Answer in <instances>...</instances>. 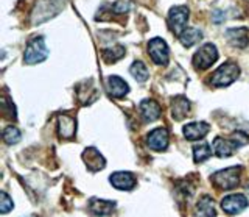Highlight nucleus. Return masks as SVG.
<instances>
[{
    "label": "nucleus",
    "mask_w": 249,
    "mask_h": 217,
    "mask_svg": "<svg viewBox=\"0 0 249 217\" xmlns=\"http://www.w3.org/2000/svg\"><path fill=\"white\" fill-rule=\"evenodd\" d=\"M248 142H249V138L245 133H241V131H237V133H233L229 139L215 138L213 150L216 153V157L228 158L233 152H235V149H238V147H241V145H246Z\"/></svg>",
    "instance_id": "1"
},
{
    "label": "nucleus",
    "mask_w": 249,
    "mask_h": 217,
    "mask_svg": "<svg viewBox=\"0 0 249 217\" xmlns=\"http://www.w3.org/2000/svg\"><path fill=\"white\" fill-rule=\"evenodd\" d=\"M240 174H241V167L240 166H233V167L218 170V172L213 174V177H212V183L220 189L231 191V189L237 188V186H238Z\"/></svg>",
    "instance_id": "2"
},
{
    "label": "nucleus",
    "mask_w": 249,
    "mask_h": 217,
    "mask_svg": "<svg viewBox=\"0 0 249 217\" xmlns=\"http://www.w3.org/2000/svg\"><path fill=\"white\" fill-rule=\"evenodd\" d=\"M240 75V67L235 63H224L213 72L212 79H210V84L216 88L229 86L233 83Z\"/></svg>",
    "instance_id": "3"
},
{
    "label": "nucleus",
    "mask_w": 249,
    "mask_h": 217,
    "mask_svg": "<svg viewBox=\"0 0 249 217\" xmlns=\"http://www.w3.org/2000/svg\"><path fill=\"white\" fill-rule=\"evenodd\" d=\"M47 57H49V49H47L44 38L37 36V38H33V39L27 44L23 61H25L27 64H37V63H42Z\"/></svg>",
    "instance_id": "4"
},
{
    "label": "nucleus",
    "mask_w": 249,
    "mask_h": 217,
    "mask_svg": "<svg viewBox=\"0 0 249 217\" xmlns=\"http://www.w3.org/2000/svg\"><path fill=\"white\" fill-rule=\"evenodd\" d=\"M218 59V50L213 44H204L193 55V66L196 71H206Z\"/></svg>",
    "instance_id": "5"
},
{
    "label": "nucleus",
    "mask_w": 249,
    "mask_h": 217,
    "mask_svg": "<svg viewBox=\"0 0 249 217\" xmlns=\"http://www.w3.org/2000/svg\"><path fill=\"white\" fill-rule=\"evenodd\" d=\"M189 20V8L187 6H175L168 13V25L175 35H181L185 30V24Z\"/></svg>",
    "instance_id": "6"
},
{
    "label": "nucleus",
    "mask_w": 249,
    "mask_h": 217,
    "mask_svg": "<svg viewBox=\"0 0 249 217\" xmlns=\"http://www.w3.org/2000/svg\"><path fill=\"white\" fill-rule=\"evenodd\" d=\"M148 53H150L151 59L156 64L165 66L168 63V45L160 38H154V39L148 42Z\"/></svg>",
    "instance_id": "7"
},
{
    "label": "nucleus",
    "mask_w": 249,
    "mask_h": 217,
    "mask_svg": "<svg viewBox=\"0 0 249 217\" xmlns=\"http://www.w3.org/2000/svg\"><path fill=\"white\" fill-rule=\"evenodd\" d=\"M221 208L228 214H238L248 208V198L243 194H232L221 200Z\"/></svg>",
    "instance_id": "8"
},
{
    "label": "nucleus",
    "mask_w": 249,
    "mask_h": 217,
    "mask_svg": "<svg viewBox=\"0 0 249 217\" xmlns=\"http://www.w3.org/2000/svg\"><path fill=\"white\" fill-rule=\"evenodd\" d=\"M146 144L156 152H162L168 145V131L165 128H156L146 138Z\"/></svg>",
    "instance_id": "9"
},
{
    "label": "nucleus",
    "mask_w": 249,
    "mask_h": 217,
    "mask_svg": "<svg viewBox=\"0 0 249 217\" xmlns=\"http://www.w3.org/2000/svg\"><path fill=\"white\" fill-rule=\"evenodd\" d=\"M106 88H107L109 96L114 97V99H122L129 92L128 83L124 81L123 79H120V77H117V75H111L106 80Z\"/></svg>",
    "instance_id": "10"
},
{
    "label": "nucleus",
    "mask_w": 249,
    "mask_h": 217,
    "mask_svg": "<svg viewBox=\"0 0 249 217\" xmlns=\"http://www.w3.org/2000/svg\"><path fill=\"white\" fill-rule=\"evenodd\" d=\"M226 38H228V41L233 45V47L245 49L249 44V30L246 27L229 28L228 32H226Z\"/></svg>",
    "instance_id": "11"
},
{
    "label": "nucleus",
    "mask_w": 249,
    "mask_h": 217,
    "mask_svg": "<svg viewBox=\"0 0 249 217\" xmlns=\"http://www.w3.org/2000/svg\"><path fill=\"white\" fill-rule=\"evenodd\" d=\"M109 181L115 189L120 191H131L136 186V178L131 172H115L109 177Z\"/></svg>",
    "instance_id": "12"
},
{
    "label": "nucleus",
    "mask_w": 249,
    "mask_h": 217,
    "mask_svg": "<svg viewBox=\"0 0 249 217\" xmlns=\"http://www.w3.org/2000/svg\"><path fill=\"white\" fill-rule=\"evenodd\" d=\"M83 159L86 161V166H88V169L92 170V172H97V170L105 169V166H106L105 158L101 157L98 150L92 149V147H90V149H86L84 150Z\"/></svg>",
    "instance_id": "13"
},
{
    "label": "nucleus",
    "mask_w": 249,
    "mask_h": 217,
    "mask_svg": "<svg viewBox=\"0 0 249 217\" xmlns=\"http://www.w3.org/2000/svg\"><path fill=\"white\" fill-rule=\"evenodd\" d=\"M210 127L206 122H192L187 123L184 127V136L190 141H196V139H202L209 133Z\"/></svg>",
    "instance_id": "14"
},
{
    "label": "nucleus",
    "mask_w": 249,
    "mask_h": 217,
    "mask_svg": "<svg viewBox=\"0 0 249 217\" xmlns=\"http://www.w3.org/2000/svg\"><path fill=\"white\" fill-rule=\"evenodd\" d=\"M139 110L145 122H154L160 118V106L154 100H143V102H140Z\"/></svg>",
    "instance_id": "15"
},
{
    "label": "nucleus",
    "mask_w": 249,
    "mask_h": 217,
    "mask_svg": "<svg viewBox=\"0 0 249 217\" xmlns=\"http://www.w3.org/2000/svg\"><path fill=\"white\" fill-rule=\"evenodd\" d=\"M58 133H59L61 138H64V139L73 138L75 133H76L75 119H72L70 116H66V114L58 116Z\"/></svg>",
    "instance_id": "16"
},
{
    "label": "nucleus",
    "mask_w": 249,
    "mask_h": 217,
    "mask_svg": "<svg viewBox=\"0 0 249 217\" xmlns=\"http://www.w3.org/2000/svg\"><path fill=\"white\" fill-rule=\"evenodd\" d=\"M115 201L111 200H101V198H90L89 201V211L93 216H107L114 211Z\"/></svg>",
    "instance_id": "17"
},
{
    "label": "nucleus",
    "mask_w": 249,
    "mask_h": 217,
    "mask_svg": "<svg viewBox=\"0 0 249 217\" xmlns=\"http://www.w3.org/2000/svg\"><path fill=\"white\" fill-rule=\"evenodd\" d=\"M190 111V102L185 97H176L173 99V103H171V113H173V118L176 120L184 119Z\"/></svg>",
    "instance_id": "18"
},
{
    "label": "nucleus",
    "mask_w": 249,
    "mask_h": 217,
    "mask_svg": "<svg viewBox=\"0 0 249 217\" xmlns=\"http://www.w3.org/2000/svg\"><path fill=\"white\" fill-rule=\"evenodd\" d=\"M202 33L198 28H185L184 32L179 35V41L182 42L184 47H192L193 44H196L198 41H201Z\"/></svg>",
    "instance_id": "19"
},
{
    "label": "nucleus",
    "mask_w": 249,
    "mask_h": 217,
    "mask_svg": "<svg viewBox=\"0 0 249 217\" xmlns=\"http://www.w3.org/2000/svg\"><path fill=\"white\" fill-rule=\"evenodd\" d=\"M196 211H198V217H215V205L212 198L209 196H204L196 205Z\"/></svg>",
    "instance_id": "20"
},
{
    "label": "nucleus",
    "mask_w": 249,
    "mask_h": 217,
    "mask_svg": "<svg viewBox=\"0 0 249 217\" xmlns=\"http://www.w3.org/2000/svg\"><path fill=\"white\" fill-rule=\"evenodd\" d=\"M210 155H212V150H210V145L207 142H199L193 147V158H195V162H202L210 158Z\"/></svg>",
    "instance_id": "21"
},
{
    "label": "nucleus",
    "mask_w": 249,
    "mask_h": 217,
    "mask_svg": "<svg viewBox=\"0 0 249 217\" xmlns=\"http://www.w3.org/2000/svg\"><path fill=\"white\" fill-rule=\"evenodd\" d=\"M129 72L140 83H143V81L148 80V69H146V66L142 63V61H134L132 66L129 67Z\"/></svg>",
    "instance_id": "22"
},
{
    "label": "nucleus",
    "mask_w": 249,
    "mask_h": 217,
    "mask_svg": "<svg viewBox=\"0 0 249 217\" xmlns=\"http://www.w3.org/2000/svg\"><path fill=\"white\" fill-rule=\"evenodd\" d=\"M123 57H124V47H122V45H115V47L103 50V59L106 63H115V61L122 59Z\"/></svg>",
    "instance_id": "23"
},
{
    "label": "nucleus",
    "mask_w": 249,
    "mask_h": 217,
    "mask_svg": "<svg viewBox=\"0 0 249 217\" xmlns=\"http://www.w3.org/2000/svg\"><path fill=\"white\" fill-rule=\"evenodd\" d=\"M3 141L6 144H11V145L13 144H18L20 141V131L16 128V127H13V125L6 127L3 130Z\"/></svg>",
    "instance_id": "24"
},
{
    "label": "nucleus",
    "mask_w": 249,
    "mask_h": 217,
    "mask_svg": "<svg viewBox=\"0 0 249 217\" xmlns=\"http://www.w3.org/2000/svg\"><path fill=\"white\" fill-rule=\"evenodd\" d=\"M0 203H2V213L3 214H8L13 209V206H14L11 197L8 196L6 192H2V200H0Z\"/></svg>",
    "instance_id": "25"
},
{
    "label": "nucleus",
    "mask_w": 249,
    "mask_h": 217,
    "mask_svg": "<svg viewBox=\"0 0 249 217\" xmlns=\"http://www.w3.org/2000/svg\"><path fill=\"white\" fill-rule=\"evenodd\" d=\"M248 189H249V186H248Z\"/></svg>",
    "instance_id": "26"
},
{
    "label": "nucleus",
    "mask_w": 249,
    "mask_h": 217,
    "mask_svg": "<svg viewBox=\"0 0 249 217\" xmlns=\"http://www.w3.org/2000/svg\"><path fill=\"white\" fill-rule=\"evenodd\" d=\"M248 2H249V0H248Z\"/></svg>",
    "instance_id": "27"
}]
</instances>
